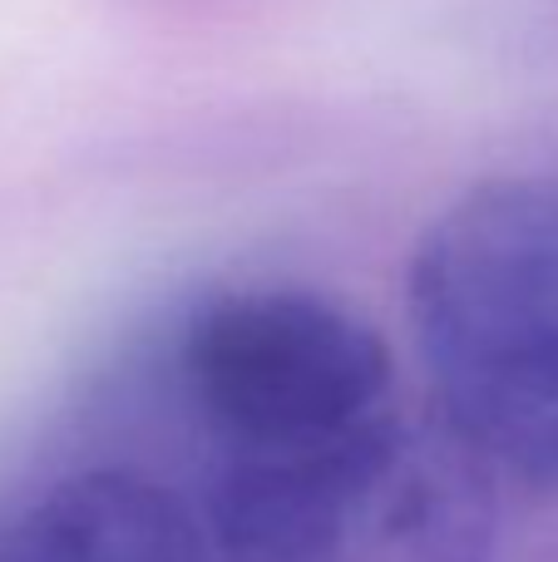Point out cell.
I'll list each match as a JSON object with an SVG mask.
<instances>
[{
	"mask_svg": "<svg viewBox=\"0 0 558 562\" xmlns=\"http://www.w3.org/2000/svg\"><path fill=\"white\" fill-rule=\"evenodd\" d=\"M411 330L435 409L500 474L558 488V178H494L415 243Z\"/></svg>",
	"mask_w": 558,
	"mask_h": 562,
	"instance_id": "cell-1",
	"label": "cell"
},
{
	"mask_svg": "<svg viewBox=\"0 0 558 562\" xmlns=\"http://www.w3.org/2000/svg\"><path fill=\"white\" fill-rule=\"evenodd\" d=\"M178 375L223 459L306 449L391 405V350L302 286L217 291L178 336Z\"/></svg>",
	"mask_w": 558,
	"mask_h": 562,
	"instance_id": "cell-3",
	"label": "cell"
},
{
	"mask_svg": "<svg viewBox=\"0 0 558 562\" xmlns=\"http://www.w3.org/2000/svg\"><path fill=\"white\" fill-rule=\"evenodd\" d=\"M0 562H223L208 518L138 469H79L0 524Z\"/></svg>",
	"mask_w": 558,
	"mask_h": 562,
	"instance_id": "cell-4",
	"label": "cell"
},
{
	"mask_svg": "<svg viewBox=\"0 0 558 562\" xmlns=\"http://www.w3.org/2000/svg\"><path fill=\"white\" fill-rule=\"evenodd\" d=\"M208 528L223 562H494L500 469L440 409L386 405L322 445L223 459Z\"/></svg>",
	"mask_w": 558,
	"mask_h": 562,
	"instance_id": "cell-2",
	"label": "cell"
}]
</instances>
